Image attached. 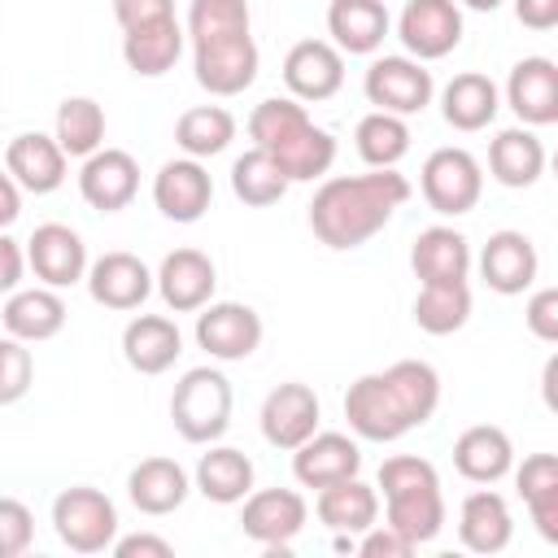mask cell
<instances>
[{
  "mask_svg": "<svg viewBox=\"0 0 558 558\" xmlns=\"http://www.w3.org/2000/svg\"><path fill=\"white\" fill-rule=\"evenodd\" d=\"M405 201H410V179L397 174V166L366 174H336L323 179L310 201V231L318 235V244L344 253L379 235Z\"/></svg>",
  "mask_w": 558,
  "mask_h": 558,
  "instance_id": "cell-1",
  "label": "cell"
},
{
  "mask_svg": "<svg viewBox=\"0 0 558 558\" xmlns=\"http://www.w3.org/2000/svg\"><path fill=\"white\" fill-rule=\"evenodd\" d=\"M248 140L253 148L270 153L288 183H314L336 161V135L314 126L305 105L292 96H270L248 113Z\"/></svg>",
  "mask_w": 558,
  "mask_h": 558,
  "instance_id": "cell-2",
  "label": "cell"
},
{
  "mask_svg": "<svg viewBox=\"0 0 558 558\" xmlns=\"http://www.w3.org/2000/svg\"><path fill=\"white\" fill-rule=\"evenodd\" d=\"M231 379L218 366H192L170 392V423L187 445H214L231 427Z\"/></svg>",
  "mask_w": 558,
  "mask_h": 558,
  "instance_id": "cell-3",
  "label": "cell"
},
{
  "mask_svg": "<svg viewBox=\"0 0 558 558\" xmlns=\"http://www.w3.org/2000/svg\"><path fill=\"white\" fill-rule=\"evenodd\" d=\"M52 532L74 554H105L118 536V506L92 484L61 488L52 497Z\"/></svg>",
  "mask_w": 558,
  "mask_h": 558,
  "instance_id": "cell-4",
  "label": "cell"
},
{
  "mask_svg": "<svg viewBox=\"0 0 558 558\" xmlns=\"http://www.w3.org/2000/svg\"><path fill=\"white\" fill-rule=\"evenodd\" d=\"M418 192H423L427 209H436L445 218H462L484 196V166L466 148H453V144L436 148V153H427V161L418 170Z\"/></svg>",
  "mask_w": 558,
  "mask_h": 558,
  "instance_id": "cell-5",
  "label": "cell"
},
{
  "mask_svg": "<svg viewBox=\"0 0 558 558\" xmlns=\"http://www.w3.org/2000/svg\"><path fill=\"white\" fill-rule=\"evenodd\" d=\"M305 519H310V506L296 488H253L240 510V532L257 541L270 558H283L301 536Z\"/></svg>",
  "mask_w": 558,
  "mask_h": 558,
  "instance_id": "cell-6",
  "label": "cell"
},
{
  "mask_svg": "<svg viewBox=\"0 0 558 558\" xmlns=\"http://www.w3.org/2000/svg\"><path fill=\"white\" fill-rule=\"evenodd\" d=\"M362 92H366V100L375 109L410 118V113H423L432 105L436 83H432V70L423 61H414V57H375L366 65Z\"/></svg>",
  "mask_w": 558,
  "mask_h": 558,
  "instance_id": "cell-7",
  "label": "cell"
},
{
  "mask_svg": "<svg viewBox=\"0 0 558 558\" xmlns=\"http://www.w3.org/2000/svg\"><path fill=\"white\" fill-rule=\"evenodd\" d=\"M344 418H349V427H353L357 440H375V445H392L405 432H414L384 371L357 375L349 384V392H344Z\"/></svg>",
  "mask_w": 558,
  "mask_h": 558,
  "instance_id": "cell-8",
  "label": "cell"
},
{
  "mask_svg": "<svg viewBox=\"0 0 558 558\" xmlns=\"http://www.w3.org/2000/svg\"><path fill=\"white\" fill-rule=\"evenodd\" d=\"M196 344L214 362H244L262 344V314L244 301H209L196 310Z\"/></svg>",
  "mask_w": 558,
  "mask_h": 558,
  "instance_id": "cell-9",
  "label": "cell"
},
{
  "mask_svg": "<svg viewBox=\"0 0 558 558\" xmlns=\"http://www.w3.org/2000/svg\"><path fill=\"white\" fill-rule=\"evenodd\" d=\"M397 39L414 61H440L462 44V4L458 0H405L397 17Z\"/></svg>",
  "mask_w": 558,
  "mask_h": 558,
  "instance_id": "cell-10",
  "label": "cell"
},
{
  "mask_svg": "<svg viewBox=\"0 0 558 558\" xmlns=\"http://www.w3.org/2000/svg\"><path fill=\"white\" fill-rule=\"evenodd\" d=\"M257 44L253 35H231L214 44H192V74L209 96H240L257 78Z\"/></svg>",
  "mask_w": 558,
  "mask_h": 558,
  "instance_id": "cell-11",
  "label": "cell"
},
{
  "mask_svg": "<svg viewBox=\"0 0 558 558\" xmlns=\"http://www.w3.org/2000/svg\"><path fill=\"white\" fill-rule=\"evenodd\" d=\"M318 414H323L318 392H314L310 384H301V379H288V384H275V388L266 392L257 423H262L266 445L292 453L301 440H310V436L318 432Z\"/></svg>",
  "mask_w": 558,
  "mask_h": 558,
  "instance_id": "cell-12",
  "label": "cell"
},
{
  "mask_svg": "<svg viewBox=\"0 0 558 558\" xmlns=\"http://www.w3.org/2000/svg\"><path fill=\"white\" fill-rule=\"evenodd\" d=\"M283 83L301 105L331 100L344 87V52L331 39H296L283 57Z\"/></svg>",
  "mask_w": 558,
  "mask_h": 558,
  "instance_id": "cell-13",
  "label": "cell"
},
{
  "mask_svg": "<svg viewBox=\"0 0 558 558\" xmlns=\"http://www.w3.org/2000/svg\"><path fill=\"white\" fill-rule=\"evenodd\" d=\"M26 266L44 288H74L87 275V244L65 222H39L35 235L26 240Z\"/></svg>",
  "mask_w": 558,
  "mask_h": 558,
  "instance_id": "cell-14",
  "label": "cell"
},
{
  "mask_svg": "<svg viewBox=\"0 0 558 558\" xmlns=\"http://www.w3.org/2000/svg\"><path fill=\"white\" fill-rule=\"evenodd\" d=\"M83 283H87V296H92L96 305L126 314V310H140V305L148 301V292H153V270H148L135 253L113 248V253H100L96 262H87Z\"/></svg>",
  "mask_w": 558,
  "mask_h": 558,
  "instance_id": "cell-15",
  "label": "cell"
},
{
  "mask_svg": "<svg viewBox=\"0 0 558 558\" xmlns=\"http://www.w3.org/2000/svg\"><path fill=\"white\" fill-rule=\"evenodd\" d=\"M153 288L161 292L166 310L174 314H196L201 305L214 301V288H218V266L209 253L201 248H174L161 257L157 275H153Z\"/></svg>",
  "mask_w": 558,
  "mask_h": 558,
  "instance_id": "cell-16",
  "label": "cell"
},
{
  "mask_svg": "<svg viewBox=\"0 0 558 558\" xmlns=\"http://www.w3.org/2000/svg\"><path fill=\"white\" fill-rule=\"evenodd\" d=\"M78 192L92 209L100 214H118L135 201L140 192V161L126 148H96L92 157H83L78 170Z\"/></svg>",
  "mask_w": 558,
  "mask_h": 558,
  "instance_id": "cell-17",
  "label": "cell"
},
{
  "mask_svg": "<svg viewBox=\"0 0 558 558\" xmlns=\"http://www.w3.org/2000/svg\"><path fill=\"white\" fill-rule=\"evenodd\" d=\"M541 275V257H536V244L532 235L523 231H493L488 244L480 248V279L497 292V296H519L536 283Z\"/></svg>",
  "mask_w": 558,
  "mask_h": 558,
  "instance_id": "cell-18",
  "label": "cell"
},
{
  "mask_svg": "<svg viewBox=\"0 0 558 558\" xmlns=\"http://www.w3.org/2000/svg\"><path fill=\"white\" fill-rule=\"evenodd\" d=\"M214 201V179L196 157H174L153 174V205L170 222H201Z\"/></svg>",
  "mask_w": 558,
  "mask_h": 558,
  "instance_id": "cell-19",
  "label": "cell"
},
{
  "mask_svg": "<svg viewBox=\"0 0 558 558\" xmlns=\"http://www.w3.org/2000/svg\"><path fill=\"white\" fill-rule=\"evenodd\" d=\"M501 96L523 126H554L558 122V65L549 57L514 61Z\"/></svg>",
  "mask_w": 558,
  "mask_h": 558,
  "instance_id": "cell-20",
  "label": "cell"
},
{
  "mask_svg": "<svg viewBox=\"0 0 558 558\" xmlns=\"http://www.w3.org/2000/svg\"><path fill=\"white\" fill-rule=\"evenodd\" d=\"M362 471V449L344 432H314L292 449V475L301 488H327L336 480H349Z\"/></svg>",
  "mask_w": 558,
  "mask_h": 558,
  "instance_id": "cell-21",
  "label": "cell"
},
{
  "mask_svg": "<svg viewBox=\"0 0 558 558\" xmlns=\"http://www.w3.org/2000/svg\"><path fill=\"white\" fill-rule=\"evenodd\" d=\"M65 166L70 157L61 153V144L44 131H22L9 140L4 148V170L13 174V183L22 192H35V196H48L65 183Z\"/></svg>",
  "mask_w": 558,
  "mask_h": 558,
  "instance_id": "cell-22",
  "label": "cell"
},
{
  "mask_svg": "<svg viewBox=\"0 0 558 558\" xmlns=\"http://www.w3.org/2000/svg\"><path fill=\"white\" fill-rule=\"evenodd\" d=\"M392 31L384 0H331L327 4V35L349 57H371L384 48Z\"/></svg>",
  "mask_w": 558,
  "mask_h": 558,
  "instance_id": "cell-23",
  "label": "cell"
},
{
  "mask_svg": "<svg viewBox=\"0 0 558 558\" xmlns=\"http://www.w3.org/2000/svg\"><path fill=\"white\" fill-rule=\"evenodd\" d=\"M183 353V331L166 314H135L122 327V357L140 375H166Z\"/></svg>",
  "mask_w": 558,
  "mask_h": 558,
  "instance_id": "cell-24",
  "label": "cell"
},
{
  "mask_svg": "<svg viewBox=\"0 0 558 558\" xmlns=\"http://www.w3.org/2000/svg\"><path fill=\"white\" fill-rule=\"evenodd\" d=\"M187 493H192V475H187L174 458H161V453L135 462L131 475H126V497H131V506H135L140 514H153V519L174 514V510L187 501Z\"/></svg>",
  "mask_w": 558,
  "mask_h": 558,
  "instance_id": "cell-25",
  "label": "cell"
},
{
  "mask_svg": "<svg viewBox=\"0 0 558 558\" xmlns=\"http://www.w3.org/2000/svg\"><path fill=\"white\" fill-rule=\"evenodd\" d=\"M514 536V514L506 506V497L497 488H475L462 497V510H458V541L471 549V554H501Z\"/></svg>",
  "mask_w": 558,
  "mask_h": 558,
  "instance_id": "cell-26",
  "label": "cell"
},
{
  "mask_svg": "<svg viewBox=\"0 0 558 558\" xmlns=\"http://www.w3.org/2000/svg\"><path fill=\"white\" fill-rule=\"evenodd\" d=\"M183 44H187V35H183L179 17H157V22L122 31V61L140 78H161L183 57Z\"/></svg>",
  "mask_w": 558,
  "mask_h": 558,
  "instance_id": "cell-27",
  "label": "cell"
},
{
  "mask_svg": "<svg viewBox=\"0 0 558 558\" xmlns=\"http://www.w3.org/2000/svg\"><path fill=\"white\" fill-rule=\"evenodd\" d=\"M0 318H4V336H17L26 344H39V340H52L65 327L70 310H65V301H61L57 288H44L39 283V288H13L9 301H4V310H0Z\"/></svg>",
  "mask_w": 558,
  "mask_h": 558,
  "instance_id": "cell-28",
  "label": "cell"
},
{
  "mask_svg": "<svg viewBox=\"0 0 558 558\" xmlns=\"http://www.w3.org/2000/svg\"><path fill=\"white\" fill-rule=\"evenodd\" d=\"M453 466L471 484H497L514 466V445L497 423H475L453 440Z\"/></svg>",
  "mask_w": 558,
  "mask_h": 558,
  "instance_id": "cell-29",
  "label": "cell"
},
{
  "mask_svg": "<svg viewBox=\"0 0 558 558\" xmlns=\"http://www.w3.org/2000/svg\"><path fill=\"white\" fill-rule=\"evenodd\" d=\"M314 514L336 536H362L371 523H379V493L371 484H362L357 475H349V480H336V484L318 488Z\"/></svg>",
  "mask_w": 558,
  "mask_h": 558,
  "instance_id": "cell-30",
  "label": "cell"
},
{
  "mask_svg": "<svg viewBox=\"0 0 558 558\" xmlns=\"http://www.w3.org/2000/svg\"><path fill=\"white\" fill-rule=\"evenodd\" d=\"M410 270L418 283H449L471 275V244L453 227H423L410 244Z\"/></svg>",
  "mask_w": 558,
  "mask_h": 558,
  "instance_id": "cell-31",
  "label": "cell"
},
{
  "mask_svg": "<svg viewBox=\"0 0 558 558\" xmlns=\"http://www.w3.org/2000/svg\"><path fill=\"white\" fill-rule=\"evenodd\" d=\"M501 109V87L480 74V70H462L445 83L440 92V113L453 131H484Z\"/></svg>",
  "mask_w": 558,
  "mask_h": 558,
  "instance_id": "cell-32",
  "label": "cell"
},
{
  "mask_svg": "<svg viewBox=\"0 0 558 558\" xmlns=\"http://www.w3.org/2000/svg\"><path fill=\"white\" fill-rule=\"evenodd\" d=\"M488 174L501 187H532L545 174V144L536 126H506L488 144Z\"/></svg>",
  "mask_w": 558,
  "mask_h": 558,
  "instance_id": "cell-33",
  "label": "cell"
},
{
  "mask_svg": "<svg viewBox=\"0 0 558 558\" xmlns=\"http://www.w3.org/2000/svg\"><path fill=\"white\" fill-rule=\"evenodd\" d=\"M192 488L214 506H235L253 493V458L231 445H209V453L196 462Z\"/></svg>",
  "mask_w": 558,
  "mask_h": 558,
  "instance_id": "cell-34",
  "label": "cell"
},
{
  "mask_svg": "<svg viewBox=\"0 0 558 558\" xmlns=\"http://www.w3.org/2000/svg\"><path fill=\"white\" fill-rule=\"evenodd\" d=\"M514 471V488L527 501V514L536 523V532L558 545V458L554 453H527Z\"/></svg>",
  "mask_w": 558,
  "mask_h": 558,
  "instance_id": "cell-35",
  "label": "cell"
},
{
  "mask_svg": "<svg viewBox=\"0 0 558 558\" xmlns=\"http://www.w3.org/2000/svg\"><path fill=\"white\" fill-rule=\"evenodd\" d=\"M384 523L392 532H401L414 549L427 545V541H436L440 527H445V493H440V484L384 497Z\"/></svg>",
  "mask_w": 558,
  "mask_h": 558,
  "instance_id": "cell-36",
  "label": "cell"
},
{
  "mask_svg": "<svg viewBox=\"0 0 558 558\" xmlns=\"http://www.w3.org/2000/svg\"><path fill=\"white\" fill-rule=\"evenodd\" d=\"M471 318V288L466 279H449V283H418L414 296V323L427 336H453L462 331Z\"/></svg>",
  "mask_w": 558,
  "mask_h": 558,
  "instance_id": "cell-37",
  "label": "cell"
},
{
  "mask_svg": "<svg viewBox=\"0 0 558 558\" xmlns=\"http://www.w3.org/2000/svg\"><path fill=\"white\" fill-rule=\"evenodd\" d=\"M231 140H235V118L222 105H192L174 122V144L183 148V157H196V161L218 157Z\"/></svg>",
  "mask_w": 558,
  "mask_h": 558,
  "instance_id": "cell-38",
  "label": "cell"
},
{
  "mask_svg": "<svg viewBox=\"0 0 558 558\" xmlns=\"http://www.w3.org/2000/svg\"><path fill=\"white\" fill-rule=\"evenodd\" d=\"M52 140L65 157H92L96 148H105V109L92 96H65L57 105Z\"/></svg>",
  "mask_w": 558,
  "mask_h": 558,
  "instance_id": "cell-39",
  "label": "cell"
},
{
  "mask_svg": "<svg viewBox=\"0 0 558 558\" xmlns=\"http://www.w3.org/2000/svg\"><path fill=\"white\" fill-rule=\"evenodd\" d=\"M353 144H357V157H362L371 170H388V166H397V161L410 153V122L397 118V113L371 109V113L357 122Z\"/></svg>",
  "mask_w": 558,
  "mask_h": 558,
  "instance_id": "cell-40",
  "label": "cell"
},
{
  "mask_svg": "<svg viewBox=\"0 0 558 558\" xmlns=\"http://www.w3.org/2000/svg\"><path fill=\"white\" fill-rule=\"evenodd\" d=\"M288 187H292L288 174H283L279 161H275L270 153H262V148H248L244 157L231 161V192H235V201H244V205H253V209H266V205L283 201Z\"/></svg>",
  "mask_w": 558,
  "mask_h": 558,
  "instance_id": "cell-41",
  "label": "cell"
},
{
  "mask_svg": "<svg viewBox=\"0 0 558 558\" xmlns=\"http://www.w3.org/2000/svg\"><path fill=\"white\" fill-rule=\"evenodd\" d=\"M384 375H388V384H392L410 427H423L436 414V405H440V375H436V366H427L418 357H401Z\"/></svg>",
  "mask_w": 558,
  "mask_h": 558,
  "instance_id": "cell-42",
  "label": "cell"
},
{
  "mask_svg": "<svg viewBox=\"0 0 558 558\" xmlns=\"http://www.w3.org/2000/svg\"><path fill=\"white\" fill-rule=\"evenodd\" d=\"M248 0H192L187 4V26L183 35L192 44H214V39H231V35H248Z\"/></svg>",
  "mask_w": 558,
  "mask_h": 558,
  "instance_id": "cell-43",
  "label": "cell"
},
{
  "mask_svg": "<svg viewBox=\"0 0 558 558\" xmlns=\"http://www.w3.org/2000/svg\"><path fill=\"white\" fill-rule=\"evenodd\" d=\"M35 384V357L26 349V340L17 336H0V405H13L31 392Z\"/></svg>",
  "mask_w": 558,
  "mask_h": 558,
  "instance_id": "cell-44",
  "label": "cell"
},
{
  "mask_svg": "<svg viewBox=\"0 0 558 558\" xmlns=\"http://www.w3.org/2000/svg\"><path fill=\"white\" fill-rule=\"evenodd\" d=\"M35 545V514L17 497H0V558H22Z\"/></svg>",
  "mask_w": 558,
  "mask_h": 558,
  "instance_id": "cell-45",
  "label": "cell"
},
{
  "mask_svg": "<svg viewBox=\"0 0 558 558\" xmlns=\"http://www.w3.org/2000/svg\"><path fill=\"white\" fill-rule=\"evenodd\" d=\"M523 323H527V331L536 340L554 344L558 340V288H536L527 296V305H523Z\"/></svg>",
  "mask_w": 558,
  "mask_h": 558,
  "instance_id": "cell-46",
  "label": "cell"
},
{
  "mask_svg": "<svg viewBox=\"0 0 558 558\" xmlns=\"http://www.w3.org/2000/svg\"><path fill=\"white\" fill-rule=\"evenodd\" d=\"M353 549H357L362 558H405V554H414V545H410L401 532H392L388 523H371Z\"/></svg>",
  "mask_w": 558,
  "mask_h": 558,
  "instance_id": "cell-47",
  "label": "cell"
},
{
  "mask_svg": "<svg viewBox=\"0 0 558 558\" xmlns=\"http://www.w3.org/2000/svg\"><path fill=\"white\" fill-rule=\"evenodd\" d=\"M113 17L122 31H131L157 17H174V0H113Z\"/></svg>",
  "mask_w": 558,
  "mask_h": 558,
  "instance_id": "cell-48",
  "label": "cell"
},
{
  "mask_svg": "<svg viewBox=\"0 0 558 558\" xmlns=\"http://www.w3.org/2000/svg\"><path fill=\"white\" fill-rule=\"evenodd\" d=\"M118 558H170L174 545L166 536H153V532H135V536H113L109 545Z\"/></svg>",
  "mask_w": 558,
  "mask_h": 558,
  "instance_id": "cell-49",
  "label": "cell"
},
{
  "mask_svg": "<svg viewBox=\"0 0 558 558\" xmlns=\"http://www.w3.org/2000/svg\"><path fill=\"white\" fill-rule=\"evenodd\" d=\"M22 275H26V248L9 231H0V292L9 296L13 288H22Z\"/></svg>",
  "mask_w": 558,
  "mask_h": 558,
  "instance_id": "cell-50",
  "label": "cell"
},
{
  "mask_svg": "<svg viewBox=\"0 0 558 558\" xmlns=\"http://www.w3.org/2000/svg\"><path fill=\"white\" fill-rule=\"evenodd\" d=\"M514 17L527 31H554L558 26V0H514Z\"/></svg>",
  "mask_w": 558,
  "mask_h": 558,
  "instance_id": "cell-51",
  "label": "cell"
},
{
  "mask_svg": "<svg viewBox=\"0 0 558 558\" xmlns=\"http://www.w3.org/2000/svg\"><path fill=\"white\" fill-rule=\"evenodd\" d=\"M17 214H22V187L13 183L9 170H0V231H9L17 222Z\"/></svg>",
  "mask_w": 558,
  "mask_h": 558,
  "instance_id": "cell-52",
  "label": "cell"
},
{
  "mask_svg": "<svg viewBox=\"0 0 558 558\" xmlns=\"http://www.w3.org/2000/svg\"><path fill=\"white\" fill-rule=\"evenodd\" d=\"M458 4H466V9H475V13H493L501 0H458Z\"/></svg>",
  "mask_w": 558,
  "mask_h": 558,
  "instance_id": "cell-53",
  "label": "cell"
}]
</instances>
